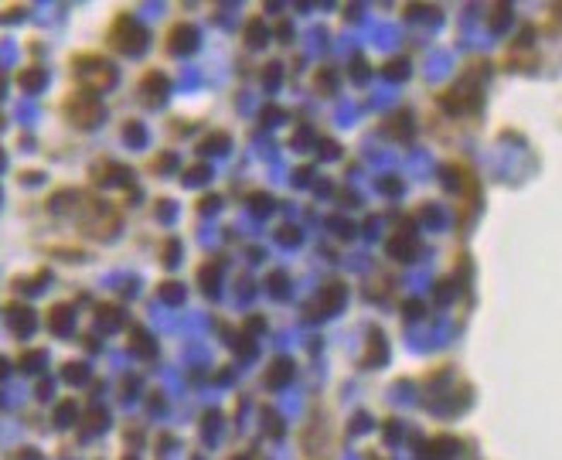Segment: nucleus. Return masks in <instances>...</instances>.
<instances>
[{"label": "nucleus", "mask_w": 562, "mask_h": 460, "mask_svg": "<svg viewBox=\"0 0 562 460\" xmlns=\"http://www.w3.org/2000/svg\"><path fill=\"white\" fill-rule=\"evenodd\" d=\"M68 314H72L68 307H52V314H48L52 317V331H68Z\"/></svg>", "instance_id": "3"}, {"label": "nucleus", "mask_w": 562, "mask_h": 460, "mask_svg": "<svg viewBox=\"0 0 562 460\" xmlns=\"http://www.w3.org/2000/svg\"><path fill=\"white\" fill-rule=\"evenodd\" d=\"M82 375H85L82 365H68V368H65V379H68V382H82Z\"/></svg>", "instance_id": "4"}, {"label": "nucleus", "mask_w": 562, "mask_h": 460, "mask_svg": "<svg viewBox=\"0 0 562 460\" xmlns=\"http://www.w3.org/2000/svg\"><path fill=\"white\" fill-rule=\"evenodd\" d=\"M55 416H59L61 423H65V420H72V403H65V406L59 409V413H55Z\"/></svg>", "instance_id": "6"}, {"label": "nucleus", "mask_w": 562, "mask_h": 460, "mask_svg": "<svg viewBox=\"0 0 562 460\" xmlns=\"http://www.w3.org/2000/svg\"><path fill=\"white\" fill-rule=\"evenodd\" d=\"M76 65H85V69H89V72H85L82 78H85V82L92 85V89H102V85H109V82L116 78V72H113V69H109L106 61H99L96 55H89V58L78 55V58H76Z\"/></svg>", "instance_id": "2"}, {"label": "nucleus", "mask_w": 562, "mask_h": 460, "mask_svg": "<svg viewBox=\"0 0 562 460\" xmlns=\"http://www.w3.org/2000/svg\"><path fill=\"white\" fill-rule=\"evenodd\" d=\"M20 82H24L28 89H31V85H41V72H38V69H35V72H24V78H20Z\"/></svg>", "instance_id": "5"}, {"label": "nucleus", "mask_w": 562, "mask_h": 460, "mask_svg": "<svg viewBox=\"0 0 562 460\" xmlns=\"http://www.w3.org/2000/svg\"><path fill=\"white\" fill-rule=\"evenodd\" d=\"M65 113H68V119L76 123V126H96L99 116H102V106H99L92 96H72L68 102H65Z\"/></svg>", "instance_id": "1"}, {"label": "nucleus", "mask_w": 562, "mask_h": 460, "mask_svg": "<svg viewBox=\"0 0 562 460\" xmlns=\"http://www.w3.org/2000/svg\"><path fill=\"white\" fill-rule=\"evenodd\" d=\"M0 372H7V365H4V362H0Z\"/></svg>", "instance_id": "7"}]
</instances>
